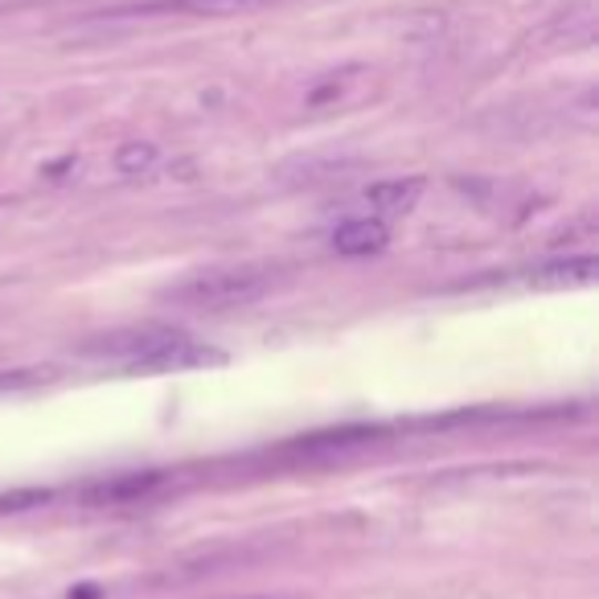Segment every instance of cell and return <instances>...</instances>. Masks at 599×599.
<instances>
[{
	"label": "cell",
	"instance_id": "6da1fadb",
	"mask_svg": "<svg viewBox=\"0 0 599 599\" xmlns=\"http://www.w3.org/2000/svg\"><path fill=\"white\" fill-rule=\"evenodd\" d=\"M275 287V267L267 263H226V267H205V272L181 275L177 284L161 292V304L193 308V313H231L263 300Z\"/></svg>",
	"mask_w": 599,
	"mask_h": 599
},
{
	"label": "cell",
	"instance_id": "7a4b0ae2",
	"mask_svg": "<svg viewBox=\"0 0 599 599\" xmlns=\"http://www.w3.org/2000/svg\"><path fill=\"white\" fill-rule=\"evenodd\" d=\"M280 0H149V4H123L111 13L82 17V26H111V21H152V17H238L255 13Z\"/></svg>",
	"mask_w": 599,
	"mask_h": 599
},
{
	"label": "cell",
	"instance_id": "3957f363",
	"mask_svg": "<svg viewBox=\"0 0 599 599\" xmlns=\"http://www.w3.org/2000/svg\"><path fill=\"white\" fill-rule=\"evenodd\" d=\"M169 485L164 473H120V477L111 480H99L91 489L82 493V501L87 505H140V501H152L156 493Z\"/></svg>",
	"mask_w": 599,
	"mask_h": 599
},
{
	"label": "cell",
	"instance_id": "277c9868",
	"mask_svg": "<svg viewBox=\"0 0 599 599\" xmlns=\"http://www.w3.org/2000/svg\"><path fill=\"white\" fill-rule=\"evenodd\" d=\"M423 190H427V181L423 177H386V181H374L366 193H362V202L369 205V214L374 219H403L410 214L415 205H419Z\"/></svg>",
	"mask_w": 599,
	"mask_h": 599
},
{
	"label": "cell",
	"instance_id": "5b68a950",
	"mask_svg": "<svg viewBox=\"0 0 599 599\" xmlns=\"http://www.w3.org/2000/svg\"><path fill=\"white\" fill-rule=\"evenodd\" d=\"M386 243H390V231H386V222L374 219V214H366V219L341 222L337 231H333V246H337V255H349V260H362V255H378Z\"/></svg>",
	"mask_w": 599,
	"mask_h": 599
},
{
	"label": "cell",
	"instance_id": "8992f818",
	"mask_svg": "<svg viewBox=\"0 0 599 599\" xmlns=\"http://www.w3.org/2000/svg\"><path fill=\"white\" fill-rule=\"evenodd\" d=\"M596 275H599L596 255H571V260L534 267L530 284L534 287H587V284H596Z\"/></svg>",
	"mask_w": 599,
	"mask_h": 599
},
{
	"label": "cell",
	"instance_id": "52a82bcc",
	"mask_svg": "<svg viewBox=\"0 0 599 599\" xmlns=\"http://www.w3.org/2000/svg\"><path fill=\"white\" fill-rule=\"evenodd\" d=\"M156 161H161V152L149 140H128V144L115 149V173L120 177H144V173L156 169Z\"/></svg>",
	"mask_w": 599,
	"mask_h": 599
},
{
	"label": "cell",
	"instance_id": "ba28073f",
	"mask_svg": "<svg viewBox=\"0 0 599 599\" xmlns=\"http://www.w3.org/2000/svg\"><path fill=\"white\" fill-rule=\"evenodd\" d=\"M234 599H272V596H234Z\"/></svg>",
	"mask_w": 599,
	"mask_h": 599
}]
</instances>
